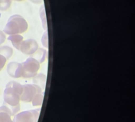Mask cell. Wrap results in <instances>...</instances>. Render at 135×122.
<instances>
[{
	"label": "cell",
	"instance_id": "cell-14",
	"mask_svg": "<svg viewBox=\"0 0 135 122\" xmlns=\"http://www.w3.org/2000/svg\"><path fill=\"white\" fill-rule=\"evenodd\" d=\"M43 99H44V93L43 92L38 93L34 96L31 103L33 106H41L42 102H43Z\"/></svg>",
	"mask_w": 135,
	"mask_h": 122
},
{
	"label": "cell",
	"instance_id": "cell-2",
	"mask_svg": "<svg viewBox=\"0 0 135 122\" xmlns=\"http://www.w3.org/2000/svg\"><path fill=\"white\" fill-rule=\"evenodd\" d=\"M3 105L10 109L14 116L21 109L20 95L7 85L6 86L3 93Z\"/></svg>",
	"mask_w": 135,
	"mask_h": 122
},
{
	"label": "cell",
	"instance_id": "cell-15",
	"mask_svg": "<svg viewBox=\"0 0 135 122\" xmlns=\"http://www.w3.org/2000/svg\"><path fill=\"white\" fill-rule=\"evenodd\" d=\"M11 0H0V11H7L11 6Z\"/></svg>",
	"mask_w": 135,
	"mask_h": 122
},
{
	"label": "cell",
	"instance_id": "cell-3",
	"mask_svg": "<svg viewBox=\"0 0 135 122\" xmlns=\"http://www.w3.org/2000/svg\"><path fill=\"white\" fill-rule=\"evenodd\" d=\"M22 65L23 68L22 78L24 79L33 78L38 73L41 68V64L36 59L31 56L26 59L24 62H22Z\"/></svg>",
	"mask_w": 135,
	"mask_h": 122
},
{
	"label": "cell",
	"instance_id": "cell-10",
	"mask_svg": "<svg viewBox=\"0 0 135 122\" xmlns=\"http://www.w3.org/2000/svg\"><path fill=\"white\" fill-rule=\"evenodd\" d=\"M46 75L44 73H37L33 78V83L39 86L44 90L46 87Z\"/></svg>",
	"mask_w": 135,
	"mask_h": 122
},
{
	"label": "cell",
	"instance_id": "cell-16",
	"mask_svg": "<svg viewBox=\"0 0 135 122\" xmlns=\"http://www.w3.org/2000/svg\"><path fill=\"white\" fill-rule=\"evenodd\" d=\"M41 42H42V44L45 48H48L49 47V43H48V33L47 31H45L44 33H43V37H42V39H41Z\"/></svg>",
	"mask_w": 135,
	"mask_h": 122
},
{
	"label": "cell",
	"instance_id": "cell-13",
	"mask_svg": "<svg viewBox=\"0 0 135 122\" xmlns=\"http://www.w3.org/2000/svg\"><path fill=\"white\" fill-rule=\"evenodd\" d=\"M7 86L11 87L15 92H17L20 96L21 94H22V91H23V85L20 84L18 82H15V81H11L9 82L7 84Z\"/></svg>",
	"mask_w": 135,
	"mask_h": 122
},
{
	"label": "cell",
	"instance_id": "cell-12",
	"mask_svg": "<svg viewBox=\"0 0 135 122\" xmlns=\"http://www.w3.org/2000/svg\"><path fill=\"white\" fill-rule=\"evenodd\" d=\"M13 48H11V47L7 46V45H4V46H0V55H3L7 60H8L13 55Z\"/></svg>",
	"mask_w": 135,
	"mask_h": 122
},
{
	"label": "cell",
	"instance_id": "cell-19",
	"mask_svg": "<svg viewBox=\"0 0 135 122\" xmlns=\"http://www.w3.org/2000/svg\"><path fill=\"white\" fill-rule=\"evenodd\" d=\"M30 1H31L32 3H36V4H38V3H42L43 0H30Z\"/></svg>",
	"mask_w": 135,
	"mask_h": 122
},
{
	"label": "cell",
	"instance_id": "cell-4",
	"mask_svg": "<svg viewBox=\"0 0 135 122\" xmlns=\"http://www.w3.org/2000/svg\"><path fill=\"white\" fill-rule=\"evenodd\" d=\"M40 116V109H31L18 112L14 116V122H37Z\"/></svg>",
	"mask_w": 135,
	"mask_h": 122
},
{
	"label": "cell",
	"instance_id": "cell-6",
	"mask_svg": "<svg viewBox=\"0 0 135 122\" xmlns=\"http://www.w3.org/2000/svg\"><path fill=\"white\" fill-rule=\"evenodd\" d=\"M38 48L39 45L37 40H35L34 39H27L23 40L20 45L19 51L25 55L31 56Z\"/></svg>",
	"mask_w": 135,
	"mask_h": 122
},
{
	"label": "cell",
	"instance_id": "cell-8",
	"mask_svg": "<svg viewBox=\"0 0 135 122\" xmlns=\"http://www.w3.org/2000/svg\"><path fill=\"white\" fill-rule=\"evenodd\" d=\"M12 112L5 105L0 106V122H14Z\"/></svg>",
	"mask_w": 135,
	"mask_h": 122
},
{
	"label": "cell",
	"instance_id": "cell-9",
	"mask_svg": "<svg viewBox=\"0 0 135 122\" xmlns=\"http://www.w3.org/2000/svg\"><path fill=\"white\" fill-rule=\"evenodd\" d=\"M31 57L36 59L40 64L44 63L45 61L48 59V52L45 48H39L32 55Z\"/></svg>",
	"mask_w": 135,
	"mask_h": 122
},
{
	"label": "cell",
	"instance_id": "cell-17",
	"mask_svg": "<svg viewBox=\"0 0 135 122\" xmlns=\"http://www.w3.org/2000/svg\"><path fill=\"white\" fill-rule=\"evenodd\" d=\"M7 61V59H6L3 55H0V72H1V71L3 70V68L5 67Z\"/></svg>",
	"mask_w": 135,
	"mask_h": 122
},
{
	"label": "cell",
	"instance_id": "cell-11",
	"mask_svg": "<svg viewBox=\"0 0 135 122\" xmlns=\"http://www.w3.org/2000/svg\"><path fill=\"white\" fill-rule=\"evenodd\" d=\"M7 40H9L11 42V44L15 48H16L17 50L19 51L20 45H21L22 42L23 41V36H22L21 34L9 35V37H7Z\"/></svg>",
	"mask_w": 135,
	"mask_h": 122
},
{
	"label": "cell",
	"instance_id": "cell-18",
	"mask_svg": "<svg viewBox=\"0 0 135 122\" xmlns=\"http://www.w3.org/2000/svg\"><path fill=\"white\" fill-rule=\"evenodd\" d=\"M7 40V37H6V34L4 33L3 31L0 30V46H1Z\"/></svg>",
	"mask_w": 135,
	"mask_h": 122
},
{
	"label": "cell",
	"instance_id": "cell-7",
	"mask_svg": "<svg viewBox=\"0 0 135 122\" xmlns=\"http://www.w3.org/2000/svg\"><path fill=\"white\" fill-rule=\"evenodd\" d=\"M7 72L8 75L13 79H19L22 77L23 68L22 63L18 62H11L7 64Z\"/></svg>",
	"mask_w": 135,
	"mask_h": 122
},
{
	"label": "cell",
	"instance_id": "cell-20",
	"mask_svg": "<svg viewBox=\"0 0 135 122\" xmlns=\"http://www.w3.org/2000/svg\"><path fill=\"white\" fill-rule=\"evenodd\" d=\"M11 1H16V2H22V1H25V0H11Z\"/></svg>",
	"mask_w": 135,
	"mask_h": 122
},
{
	"label": "cell",
	"instance_id": "cell-5",
	"mask_svg": "<svg viewBox=\"0 0 135 122\" xmlns=\"http://www.w3.org/2000/svg\"><path fill=\"white\" fill-rule=\"evenodd\" d=\"M41 92H43V90L36 84H24L23 91L20 96V101L24 102H31L34 96Z\"/></svg>",
	"mask_w": 135,
	"mask_h": 122
},
{
	"label": "cell",
	"instance_id": "cell-1",
	"mask_svg": "<svg viewBox=\"0 0 135 122\" xmlns=\"http://www.w3.org/2000/svg\"><path fill=\"white\" fill-rule=\"evenodd\" d=\"M27 21L19 14H14L8 19L3 32L6 35L22 34L28 30Z\"/></svg>",
	"mask_w": 135,
	"mask_h": 122
}]
</instances>
